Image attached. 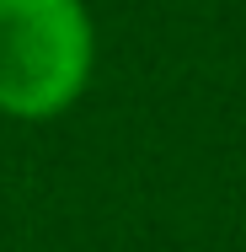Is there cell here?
<instances>
[{"mask_svg": "<svg viewBox=\"0 0 246 252\" xmlns=\"http://www.w3.org/2000/svg\"><path fill=\"white\" fill-rule=\"evenodd\" d=\"M91 75V22L81 0H0V113L54 118Z\"/></svg>", "mask_w": 246, "mask_h": 252, "instance_id": "1", "label": "cell"}]
</instances>
